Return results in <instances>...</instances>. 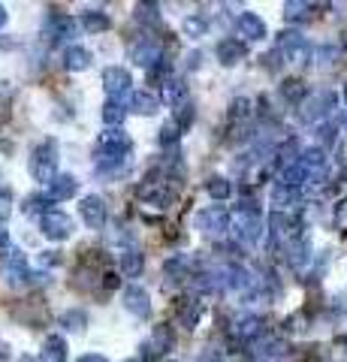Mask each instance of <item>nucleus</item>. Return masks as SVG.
I'll use <instances>...</instances> for the list:
<instances>
[{"label": "nucleus", "mask_w": 347, "mask_h": 362, "mask_svg": "<svg viewBox=\"0 0 347 362\" xmlns=\"http://www.w3.org/2000/svg\"><path fill=\"white\" fill-rule=\"evenodd\" d=\"M178 185H181L178 178H169V181L160 178V181H157L155 175H148V178L139 185V199H142L145 206L157 208V211H169L172 206H176Z\"/></svg>", "instance_id": "nucleus-1"}, {"label": "nucleus", "mask_w": 347, "mask_h": 362, "mask_svg": "<svg viewBox=\"0 0 347 362\" xmlns=\"http://www.w3.org/2000/svg\"><path fill=\"white\" fill-rule=\"evenodd\" d=\"M263 233H266V224H263L260 208L251 196H244L239 203V211H236V236L244 245H260Z\"/></svg>", "instance_id": "nucleus-2"}, {"label": "nucleus", "mask_w": 347, "mask_h": 362, "mask_svg": "<svg viewBox=\"0 0 347 362\" xmlns=\"http://www.w3.org/2000/svg\"><path fill=\"white\" fill-rule=\"evenodd\" d=\"M58 160H60V151L55 139H43L34 154H30V175L34 181H43V185H52V181L60 175L58 173Z\"/></svg>", "instance_id": "nucleus-3"}, {"label": "nucleus", "mask_w": 347, "mask_h": 362, "mask_svg": "<svg viewBox=\"0 0 347 362\" xmlns=\"http://www.w3.org/2000/svg\"><path fill=\"white\" fill-rule=\"evenodd\" d=\"M335 106H339V94H335V90H317V94H311L302 103L299 118L305 121V124H320L323 118L332 115Z\"/></svg>", "instance_id": "nucleus-4"}, {"label": "nucleus", "mask_w": 347, "mask_h": 362, "mask_svg": "<svg viewBox=\"0 0 347 362\" xmlns=\"http://www.w3.org/2000/svg\"><path fill=\"white\" fill-rule=\"evenodd\" d=\"M278 52L290 60V64H311L314 48L299 30H281L278 34Z\"/></svg>", "instance_id": "nucleus-5"}, {"label": "nucleus", "mask_w": 347, "mask_h": 362, "mask_svg": "<svg viewBox=\"0 0 347 362\" xmlns=\"http://www.w3.org/2000/svg\"><path fill=\"white\" fill-rule=\"evenodd\" d=\"M193 227H197L202 236L218 239V236H223V233L230 229V211L223 208V206H209V208L197 211V217H193Z\"/></svg>", "instance_id": "nucleus-6"}, {"label": "nucleus", "mask_w": 347, "mask_h": 362, "mask_svg": "<svg viewBox=\"0 0 347 362\" xmlns=\"http://www.w3.org/2000/svg\"><path fill=\"white\" fill-rule=\"evenodd\" d=\"M130 148L133 142L121 127H109L97 139V157H130Z\"/></svg>", "instance_id": "nucleus-7"}, {"label": "nucleus", "mask_w": 347, "mask_h": 362, "mask_svg": "<svg viewBox=\"0 0 347 362\" xmlns=\"http://www.w3.org/2000/svg\"><path fill=\"white\" fill-rule=\"evenodd\" d=\"M39 229H43L46 239L52 241H67L70 236H73V217L67 215V211H48V215L39 217Z\"/></svg>", "instance_id": "nucleus-8"}, {"label": "nucleus", "mask_w": 347, "mask_h": 362, "mask_svg": "<svg viewBox=\"0 0 347 362\" xmlns=\"http://www.w3.org/2000/svg\"><path fill=\"white\" fill-rule=\"evenodd\" d=\"M4 275H6V281L13 287L30 284V275H34V272L27 269V257L18 248H9L6 250V257H4Z\"/></svg>", "instance_id": "nucleus-9"}, {"label": "nucleus", "mask_w": 347, "mask_h": 362, "mask_svg": "<svg viewBox=\"0 0 347 362\" xmlns=\"http://www.w3.org/2000/svg\"><path fill=\"white\" fill-rule=\"evenodd\" d=\"M103 88L109 100H124L127 94H133V79L124 67H106L103 69Z\"/></svg>", "instance_id": "nucleus-10"}, {"label": "nucleus", "mask_w": 347, "mask_h": 362, "mask_svg": "<svg viewBox=\"0 0 347 362\" xmlns=\"http://www.w3.org/2000/svg\"><path fill=\"white\" fill-rule=\"evenodd\" d=\"M130 58H133V64L142 67V69H155L163 58V46L157 43V39H139V43L130 48Z\"/></svg>", "instance_id": "nucleus-11"}, {"label": "nucleus", "mask_w": 347, "mask_h": 362, "mask_svg": "<svg viewBox=\"0 0 347 362\" xmlns=\"http://www.w3.org/2000/svg\"><path fill=\"white\" fill-rule=\"evenodd\" d=\"M197 257L193 254H176V257H169L166 263H163V275H166L169 281H193V275H197Z\"/></svg>", "instance_id": "nucleus-12"}, {"label": "nucleus", "mask_w": 347, "mask_h": 362, "mask_svg": "<svg viewBox=\"0 0 347 362\" xmlns=\"http://www.w3.org/2000/svg\"><path fill=\"white\" fill-rule=\"evenodd\" d=\"M124 308H127L133 317L148 320V317H151V296H148V290L139 287V284L127 287V290H124Z\"/></svg>", "instance_id": "nucleus-13"}, {"label": "nucleus", "mask_w": 347, "mask_h": 362, "mask_svg": "<svg viewBox=\"0 0 347 362\" xmlns=\"http://www.w3.org/2000/svg\"><path fill=\"white\" fill-rule=\"evenodd\" d=\"M244 55H248V46H244L242 39H236V36H227V39H221V43L214 46V58H218L223 67L242 64Z\"/></svg>", "instance_id": "nucleus-14"}, {"label": "nucleus", "mask_w": 347, "mask_h": 362, "mask_svg": "<svg viewBox=\"0 0 347 362\" xmlns=\"http://www.w3.org/2000/svg\"><path fill=\"white\" fill-rule=\"evenodd\" d=\"M79 215H81V220H85L91 229H103L106 227V203L100 196H94V194L81 199Z\"/></svg>", "instance_id": "nucleus-15"}, {"label": "nucleus", "mask_w": 347, "mask_h": 362, "mask_svg": "<svg viewBox=\"0 0 347 362\" xmlns=\"http://www.w3.org/2000/svg\"><path fill=\"white\" fill-rule=\"evenodd\" d=\"M199 317H202V302L197 296H185V299L176 302V320H178V326L197 329Z\"/></svg>", "instance_id": "nucleus-16"}, {"label": "nucleus", "mask_w": 347, "mask_h": 362, "mask_svg": "<svg viewBox=\"0 0 347 362\" xmlns=\"http://www.w3.org/2000/svg\"><path fill=\"white\" fill-rule=\"evenodd\" d=\"M76 30H79V25H76L70 15H58V13H52V15L46 18V34L52 36V39H58V43H64V39H73V36H76Z\"/></svg>", "instance_id": "nucleus-17"}, {"label": "nucleus", "mask_w": 347, "mask_h": 362, "mask_svg": "<svg viewBox=\"0 0 347 362\" xmlns=\"http://www.w3.org/2000/svg\"><path fill=\"white\" fill-rule=\"evenodd\" d=\"M236 27H239V36L251 39V43H257V39L266 36V22H263L257 13H242L236 18Z\"/></svg>", "instance_id": "nucleus-18"}, {"label": "nucleus", "mask_w": 347, "mask_h": 362, "mask_svg": "<svg viewBox=\"0 0 347 362\" xmlns=\"http://www.w3.org/2000/svg\"><path fill=\"white\" fill-rule=\"evenodd\" d=\"M118 266H121V275L127 278H139L142 269H145V254L139 248H124L118 254Z\"/></svg>", "instance_id": "nucleus-19"}, {"label": "nucleus", "mask_w": 347, "mask_h": 362, "mask_svg": "<svg viewBox=\"0 0 347 362\" xmlns=\"http://www.w3.org/2000/svg\"><path fill=\"white\" fill-rule=\"evenodd\" d=\"M91 64H94L91 48H85V46H67L64 48V67L70 73H81V69H88Z\"/></svg>", "instance_id": "nucleus-20"}, {"label": "nucleus", "mask_w": 347, "mask_h": 362, "mask_svg": "<svg viewBox=\"0 0 347 362\" xmlns=\"http://www.w3.org/2000/svg\"><path fill=\"white\" fill-rule=\"evenodd\" d=\"M163 103L166 106H188V82L178 76H172L163 82Z\"/></svg>", "instance_id": "nucleus-21"}, {"label": "nucleus", "mask_w": 347, "mask_h": 362, "mask_svg": "<svg viewBox=\"0 0 347 362\" xmlns=\"http://www.w3.org/2000/svg\"><path fill=\"white\" fill-rule=\"evenodd\" d=\"M233 335H236L242 344H251V341H257V338L263 335V320L254 317V314L236 320V326H233Z\"/></svg>", "instance_id": "nucleus-22"}, {"label": "nucleus", "mask_w": 347, "mask_h": 362, "mask_svg": "<svg viewBox=\"0 0 347 362\" xmlns=\"http://www.w3.org/2000/svg\"><path fill=\"white\" fill-rule=\"evenodd\" d=\"M299 199H302L299 187H290V185H284V181H278V185L272 187V206H278V211H287L293 206H299Z\"/></svg>", "instance_id": "nucleus-23"}, {"label": "nucleus", "mask_w": 347, "mask_h": 362, "mask_svg": "<svg viewBox=\"0 0 347 362\" xmlns=\"http://www.w3.org/2000/svg\"><path fill=\"white\" fill-rule=\"evenodd\" d=\"M308 263H311V245H308V239L290 241V245H287V266L296 269V272H302Z\"/></svg>", "instance_id": "nucleus-24"}, {"label": "nucleus", "mask_w": 347, "mask_h": 362, "mask_svg": "<svg viewBox=\"0 0 347 362\" xmlns=\"http://www.w3.org/2000/svg\"><path fill=\"white\" fill-rule=\"evenodd\" d=\"M79 194V181L73 175H58L52 185H48V196L55 199V203H64V199H73Z\"/></svg>", "instance_id": "nucleus-25"}, {"label": "nucleus", "mask_w": 347, "mask_h": 362, "mask_svg": "<svg viewBox=\"0 0 347 362\" xmlns=\"http://www.w3.org/2000/svg\"><path fill=\"white\" fill-rule=\"evenodd\" d=\"M130 109L139 115H155L160 109V97L151 94V90H133L130 94Z\"/></svg>", "instance_id": "nucleus-26"}, {"label": "nucleus", "mask_w": 347, "mask_h": 362, "mask_svg": "<svg viewBox=\"0 0 347 362\" xmlns=\"http://www.w3.org/2000/svg\"><path fill=\"white\" fill-rule=\"evenodd\" d=\"M81 27L94 36V34H103V30L112 27V18H109V13H103V9H88V13H81Z\"/></svg>", "instance_id": "nucleus-27"}, {"label": "nucleus", "mask_w": 347, "mask_h": 362, "mask_svg": "<svg viewBox=\"0 0 347 362\" xmlns=\"http://www.w3.org/2000/svg\"><path fill=\"white\" fill-rule=\"evenodd\" d=\"M284 18L293 22V25L311 22V18H314V4H305V0H290V4H284Z\"/></svg>", "instance_id": "nucleus-28"}, {"label": "nucleus", "mask_w": 347, "mask_h": 362, "mask_svg": "<svg viewBox=\"0 0 347 362\" xmlns=\"http://www.w3.org/2000/svg\"><path fill=\"white\" fill-rule=\"evenodd\" d=\"M281 97L287 100V103H305L311 94H308V85L302 82V79H284L281 82Z\"/></svg>", "instance_id": "nucleus-29"}, {"label": "nucleus", "mask_w": 347, "mask_h": 362, "mask_svg": "<svg viewBox=\"0 0 347 362\" xmlns=\"http://www.w3.org/2000/svg\"><path fill=\"white\" fill-rule=\"evenodd\" d=\"M67 341L60 338V335H48L43 341V359L46 362H67Z\"/></svg>", "instance_id": "nucleus-30"}, {"label": "nucleus", "mask_w": 347, "mask_h": 362, "mask_svg": "<svg viewBox=\"0 0 347 362\" xmlns=\"http://www.w3.org/2000/svg\"><path fill=\"white\" fill-rule=\"evenodd\" d=\"M148 344L155 347L160 356H163V354H169V350L176 347V332H172V326L163 323V326H157V329H155V335H151Z\"/></svg>", "instance_id": "nucleus-31"}, {"label": "nucleus", "mask_w": 347, "mask_h": 362, "mask_svg": "<svg viewBox=\"0 0 347 362\" xmlns=\"http://www.w3.org/2000/svg\"><path fill=\"white\" fill-rule=\"evenodd\" d=\"M133 15H136V22H139V25H148V27H157V25L163 22V15H160V6H157V4H136Z\"/></svg>", "instance_id": "nucleus-32"}, {"label": "nucleus", "mask_w": 347, "mask_h": 362, "mask_svg": "<svg viewBox=\"0 0 347 362\" xmlns=\"http://www.w3.org/2000/svg\"><path fill=\"white\" fill-rule=\"evenodd\" d=\"M60 326H64L67 332H85V326H88V314L85 311H79V308H70V311H64L60 314Z\"/></svg>", "instance_id": "nucleus-33"}, {"label": "nucleus", "mask_w": 347, "mask_h": 362, "mask_svg": "<svg viewBox=\"0 0 347 362\" xmlns=\"http://www.w3.org/2000/svg\"><path fill=\"white\" fill-rule=\"evenodd\" d=\"M124 118H127L124 103H121V100H106V106H103L106 127H121V124H124Z\"/></svg>", "instance_id": "nucleus-34"}, {"label": "nucleus", "mask_w": 347, "mask_h": 362, "mask_svg": "<svg viewBox=\"0 0 347 362\" xmlns=\"http://www.w3.org/2000/svg\"><path fill=\"white\" fill-rule=\"evenodd\" d=\"M124 166H127V157H97V163H94L97 175H103V178L124 173Z\"/></svg>", "instance_id": "nucleus-35"}, {"label": "nucleus", "mask_w": 347, "mask_h": 362, "mask_svg": "<svg viewBox=\"0 0 347 362\" xmlns=\"http://www.w3.org/2000/svg\"><path fill=\"white\" fill-rule=\"evenodd\" d=\"M52 203H55V199L48 194H37V196L25 199V211H27V215H39V217H43V215H48V211H55Z\"/></svg>", "instance_id": "nucleus-36"}, {"label": "nucleus", "mask_w": 347, "mask_h": 362, "mask_svg": "<svg viewBox=\"0 0 347 362\" xmlns=\"http://www.w3.org/2000/svg\"><path fill=\"white\" fill-rule=\"evenodd\" d=\"M287 341H266L260 350H257V359H263V362H272V359H284L287 356Z\"/></svg>", "instance_id": "nucleus-37"}, {"label": "nucleus", "mask_w": 347, "mask_h": 362, "mask_svg": "<svg viewBox=\"0 0 347 362\" xmlns=\"http://www.w3.org/2000/svg\"><path fill=\"white\" fill-rule=\"evenodd\" d=\"M254 115V100H248V97H236L230 103V118L236 121V124H242V121H248Z\"/></svg>", "instance_id": "nucleus-38"}, {"label": "nucleus", "mask_w": 347, "mask_h": 362, "mask_svg": "<svg viewBox=\"0 0 347 362\" xmlns=\"http://www.w3.org/2000/svg\"><path fill=\"white\" fill-rule=\"evenodd\" d=\"M206 194L211 196V199H227L230 194H233V185L223 175H211L209 181H206Z\"/></svg>", "instance_id": "nucleus-39"}, {"label": "nucleus", "mask_w": 347, "mask_h": 362, "mask_svg": "<svg viewBox=\"0 0 347 362\" xmlns=\"http://www.w3.org/2000/svg\"><path fill=\"white\" fill-rule=\"evenodd\" d=\"M185 34L193 36V39L206 36V34H209V18H206V15H188V18H185Z\"/></svg>", "instance_id": "nucleus-40"}, {"label": "nucleus", "mask_w": 347, "mask_h": 362, "mask_svg": "<svg viewBox=\"0 0 347 362\" xmlns=\"http://www.w3.org/2000/svg\"><path fill=\"white\" fill-rule=\"evenodd\" d=\"M339 133H341V121H326V124L317 127V139L323 145H335L339 142Z\"/></svg>", "instance_id": "nucleus-41"}, {"label": "nucleus", "mask_w": 347, "mask_h": 362, "mask_svg": "<svg viewBox=\"0 0 347 362\" xmlns=\"http://www.w3.org/2000/svg\"><path fill=\"white\" fill-rule=\"evenodd\" d=\"M178 139H181V130H178V124H176V121H166V124L160 127V145H163V148H172V151H176Z\"/></svg>", "instance_id": "nucleus-42"}, {"label": "nucleus", "mask_w": 347, "mask_h": 362, "mask_svg": "<svg viewBox=\"0 0 347 362\" xmlns=\"http://www.w3.org/2000/svg\"><path fill=\"white\" fill-rule=\"evenodd\" d=\"M339 46H320V48H314V58H317V67L323 69H329L335 60H339Z\"/></svg>", "instance_id": "nucleus-43"}, {"label": "nucleus", "mask_w": 347, "mask_h": 362, "mask_svg": "<svg viewBox=\"0 0 347 362\" xmlns=\"http://www.w3.org/2000/svg\"><path fill=\"white\" fill-rule=\"evenodd\" d=\"M9 215H13V190L0 185V224H6Z\"/></svg>", "instance_id": "nucleus-44"}, {"label": "nucleus", "mask_w": 347, "mask_h": 362, "mask_svg": "<svg viewBox=\"0 0 347 362\" xmlns=\"http://www.w3.org/2000/svg\"><path fill=\"white\" fill-rule=\"evenodd\" d=\"M193 118H197V112H193V106L188 103V106H181V109H178L176 118H172V121L178 124V130H188V127L193 124Z\"/></svg>", "instance_id": "nucleus-45"}, {"label": "nucleus", "mask_w": 347, "mask_h": 362, "mask_svg": "<svg viewBox=\"0 0 347 362\" xmlns=\"http://www.w3.org/2000/svg\"><path fill=\"white\" fill-rule=\"evenodd\" d=\"M281 52H278V48H275V52H269V55H263V67H266L269 69V73H278V69H281ZM284 60H287V58H284Z\"/></svg>", "instance_id": "nucleus-46"}, {"label": "nucleus", "mask_w": 347, "mask_h": 362, "mask_svg": "<svg viewBox=\"0 0 347 362\" xmlns=\"http://www.w3.org/2000/svg\"><path fill=\"white\" fill-rule=\"evenodd\" d=\"M58 263H60L58 250H43V254H39V266H58Z\"/></svg>", "instance_id": "nucleus-47"}, {"label": "nucleus", "mask_w": 347, "mask_h": 362, "mask_svg": "<svg viewBox=\"0 0 347 362\" xmlns=\"http://www.w3.org/2000/svg\"><path fill=\"white\" fill-rule=\"evenodd\" d=\"M103 287L106 290H118L121 287V278L115 275V272H109V275H103Z\"/></svg>", "instance_id": "nucleus-48"}, {"label": "nucleus", "mask_w": 347, "mask_h": 362, "mask_svg": "<svg viewBox=\"0 0 347 362\" xmlns=\"http://www.w3.org/2000/svg\"><path fill=\"white\" fill-rule=\"evenodd\" d=\"M197 362H221V354H218V350H202V354H199V359Z\"/></svg>", "instance_id": "nucleus-49"}, {"label": "nucleus", "mask_w": 347, "mask_h": 362, "mask_svg": "<svg viewBox=\"0 0 347 362\" xmlns=\"http://www.w3.org/2000/svg\"><path fill=\"white\" fill-rule=\"evenodd\" d=\"M199 60H202L199 52H190V55L185 58V67H188V69H197V67H199Z\"/></svg>", "instance_id": "nucleus-50"}, {"label": "nucleus", "mask_w": 347, "mask_h": 362, "mask_svg": "<svg viewBox=\"0 0 347 362\" xmlns=\"http://www.w3.org/2000/svg\"><path fill=\"white\" fill-rule=\"evenodd\" d=\"M0 250H9V229H6V224H0Z\"/></svg>", "instance_id": "nucleus-51"}, {"label": "nucleus", "mask_w": 347, "mask_h": 362, "mask_svg": "<svg viewBox=\"0 0 347 362\" xmlns=\"http://www.w3.org/2000/svg\"><path fill=\"white\" fill-rule=\"evenodd\" d=\"M79 362H106V356H100V354H85Z\"/></svg>", "instance_id": "nucleus-52"}, {"label": "nucleus", "mask_w": 347, "mask_h": 362, "mask_svg": "<svg viewBox=\"0 0 347 362\" xmlns=\"http://www.w3.org/2000/svg\"><path fill=\"white\" fill-rule=\"evenodd\" d=\"M6 18H9V15H6V6H4V4H0V30H4V27H6Z\"/></svg>", "instance_id": "nucleus-53"}, {"label": "nucleus", "mask_w": 347, "mask_h": 362, "mask_svg": "<svg viewBox=\"0 0 347 362\" xmlns=\"http://www.w3.org/2000/svg\"><path fill=\"white\" fill-rule=\"evenodd\" d=\"M18 362H46V359H43V356H39V359H37V356H22Z\"/></svg>", "instance_id": "nucleus-54"}, {"label": "nucleus", "mask_w": 347, "mask_h": 362, "mask_svg": "<svg viewBox=\"0 0 347 362\" xmlns=\"http://www.w3.org/2000/svg\"><path fill=\"white\" fill-rule=\"evenodd\" d=\"M127 362H145V359H142V356H133V359H127Z\"/></svg>", "instance_id": "nucleus-55"}, {"label": "nucleus", "mask_w": 347, "mask_h": 362, "mask_svg": "<svg viewBox=\"0 0 347 362\" xmlns=\"http://www.w3.org/2000/svg\"><path fill=\"white\" fill-rule=\"evenodd\" d=\"M344 103H347V88H344Z\"/></svg>", "instance_id": "nucleus-56"}]
</instances>
